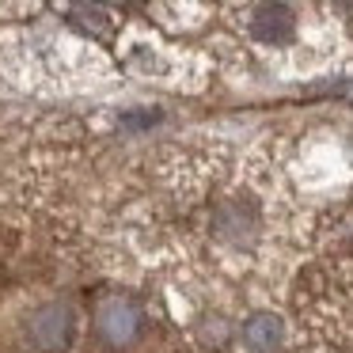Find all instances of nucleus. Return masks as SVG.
Here are the masks:
<instances>
[{
  "mask_svg": "<svg viewBox=\"0 0 353 353\" xmlns=\"http://www.w3.org/2000/svg\"><path fill=\"white\" fill-rule=\"evenodd\" d=\"M77 338V312L65 300H46L23 319V342L34 353H65Z\"/></svg>",
  "mask_w": 353,
  "mask_h": 353,
  "instance_id": "nucleus-1",
  "label": "nucleus"
},
{
  "mask_svg": "<svg viewBox=\"0 0 353 353\" xmlns=\"http://www.w3.org/2000/svg\"><path fill=\"white\" fill-rule=\"evenodd\" d=\"M92 327H95L103 345H110V350H130L141 338V330H145V312L125 292H107V296H99V304L92 312Z\"/></svg>",
  "mask_w": 353,
  "mask_h": 353,
  "instance_id": "nucleus-2",
  "label": "nucleus"
},
{
  "mask_svg": "<svg viewBox=\"0 0 353 353\" xmlns=\"http://www.w3.org/2000/svg\"><path fill=\"white\" fill-rule=\"evenodd\" d=\"M254 232H259V209L251 201L228 198L216 205V213H213V236L216 239H224L232 247H243L254 239Z\"/></svg>",
  "mask_w": 353,
  "mask_h": 353,
  "instance_id": "nucleus-3",
  "label": "nucleus"
},
{
  "mask_svg": "<svg viewBox=\"0 0 353 353\" xmlns=\"http://www.w3.org/2000/svg\"><path fill=\"white\" fill-rule=\"evenodd\" d=\"M247 31H251V39L266 42V46H281V42H289L296 34V16L285 4H254Z\"/></svg>",
  "mask_w": 353,
  "mask_h": 353,
  "instance_id": "nucleus-4",
  "label": "nucleus"
},
{
  "mask_svg": "<svg viewBox=\"0 0 353 353\" xmlns=\"http://www.w3.org/2000/svg\"><path fill=\"white\" fill-rule=\"evenodd\" d=\"M243 342L254 353H274L285 342V323L274 312H254L243 319Z\"/></svg>",
  "mask_w": 353,
  "mask_h": 353,
  "instance_id": "nucleus-5",
  "label": "nucleus"
}]
</instances>
